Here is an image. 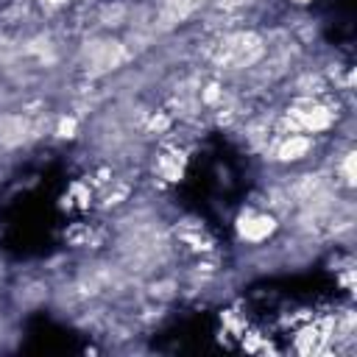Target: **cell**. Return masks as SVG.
Wrapping results in <instances>:
<instances>
[{"instance_id": "6da1fadb", "label": "cell", "mask_w": 357, "mask_h": 357, "mask_svg": "<svg viewBox=\"0 0 357 357\" xmlns=\"http://www.w3.org/2000/svg\"><path fill=\"white\" fill-rule=\"evenodd\" d=\"M268 53V45L262 39V33L257 31H231L226 36H220L218 47H215V61L226 70H248L254 64H259Z\"/></svg>"}, {"instance_id": "7a4b0ae2", "label": "cell", "mask_w": 357, "mask_h": 357, "mask_svg": "<svg viewBox=\"0 0 357 357\" xmlns=\"http://www.w3.org/2000/svg\"><path fill=\"white\" fill-rule=\"evenodd\" d=\"M335 126V112L310 98V95H301L298 100H293L284 112V120H282V131L284 134H293V131H301V134H324Z\"/></svg>"}, {"instance_id": "3957f363", "label": "cell", "mask_w": 357, "mask_h": 357, "mask_svg": "<svg viewBox=\"0 0 357 357\" xmlns=\"http://www.w3.org/2000/svg\"><path fill=\"white\" fill-rule=\"evenodd\" d=\"M279 229V220L276 215L271 212H259L254 206H243L234 218V234L240 243H251V245H259L265 240H271Z\"/></svg>"}, {"instance_id": "277c9868", "label": "cell", "mask_w": 357, "mask_h": 357, "mask_svg": "<svg viewBox=\"0 0 357 357\" xmlns=\"http://www.w3.org/2000/svg\"><path fill=\"white\" fill-rule=\"evenodd\" d=\"M126 61V47L120 42H95L89 47V73L92 75H103L109 70H117Z\"/></svg>"}, {"instance_id": "5b68a950", "label": "cell", "mask_w": 357, "mask_h": 357, "mask_svg": "<svg viewBox=\"0 0 357 357\" xmlns=\"http://www.w3.org/2000/svg\"><path fill=\"white\" fill-rule=\"evenodd\" d=\"M332 337V324L326 321V324H304L298 332H296V340H293V346H296V351L298 354H318V351H324V346H326V340Z\"/></svg>"}, {"instance_id": "8992f818", "label": "cell", "mask_w": 357, "mask_h": 357, "mask_svg": "<svg viewBox=\"0 0 357 357\" xmlns=\"http://www.w3.org/2000/svg\"><path fill=\"white\" fill-rule=\"evenodd\" d=\"M310 151H312V139H310L307 134H301V131H293V134H284V137L276 142L273 159L282 162V165H290V162L307 159Z\"/></svg>"}, {"instance_id": "52a82bcc", "label": "cell", "mask_w": 357, "mask_h": 357, "mask_svg": "<svg viewBox=\"0 0 357 357\" xmlns=\"http://www.w3.org/2000/svg\"><path fill=\"white\" fill-rule=\"evenodd\" d=\"M178 237H181L184 245H190V248L198 251V254H209V251H215V240H212V237L206 234V229H204L201 223H195V220L181 223V226H178Z\"/></svg>"}, {"instance_id": "ba28073f", "label": "cell", "mask_w": 357, "mask_h": 357, "mask_svg": "<svg viewBox=\"0 0 357 357\" xmlns=\"http://www.w3.org/2000/svg\"><path fill=\"white\" fill-rule=\"evenodd\" d=\"M201 3H204V0H162L159 22H162L165 28H170V25L181 22V20H187V17H190Z\"/></svg>"}, {"instance_id": "9c48e42d", "label": "cell", "mask_w": 357, "mask_h": 357, "mask_svg": "<svg viewBox=\"0 0 357 357\" xmlns=\"http://www.w3.org/2000/svg\"><path fill=\"white\" fill-rule=\"evenodd\" d=\"M184 162L187 156L181 151H170V153H159V162H156V170L165 181H181L184 178Z\"/></svg>"}, {"instance_id": "30bf717a", "label": "cell", "mask_w": 357, "mask_h": 357, "mask_svg": "<svg viewBox=\"0 0 357 357\" xmlns=\"http://www.w3.org/2000/svg\"><path fill=\"white\" fill-rule=\"evenodd\" d=\"M70 195H73L75 206H81V209H89L92 206V187H89V181H75L70 187Z\"/></svg>"}, {"instance_id": "8fae6325", "label": "cell", "mask_w": 357, "mask_h": 357, "mask_svg": "<svg viewBox=\"0 0 357 357\" xmlns=\"http://www.w3.org/2000/svg\"><path fill=\"white\" fill-rule=\"evenodd\" d=\"M201 103L204 106H220L223 103V86L218 81H209L201 86Z\"/></svg>"}, {"instance_id": "7c38bea8", "label": "cell", "mask_w": 357, "mask_h": 357, "mask_svg": "<svg viewBox=\"0 0 357 357\" xmlns=\"http://www.w3.org/2000/svg\"><path fill=\"white\" fill-rule=\"evenodd\" d=\"M75 128H78V120L75 117H61L59 126H56V137L70 139V137H75Z\"/></svg>"}, {"instance_id": "4fadbf2b", "label": "cell", "mask_w": 357, "mask_h": 357, "mask_svg": "<svg viewBox=\"0 0 357 357\" xmlns=\"http://www.w3.org/2000/svg\"><path fill=\"white\" fill-rule=\"evenodd\" d=\"M340 173H343V181H346L349 187H354V151H349V153L343 156V162H340Z\"/></svg>"}, {"instance_id": "5bb4252c", "label": "cell", "mask_w": 357, "mask_h": 357, "mask_svg": "<svg viewBox=\"0 0 357 357\" xmlns=\"http://www.w3.org/2000/svg\"><path fill=\"white\" fill-rule=\"evenodd\" d=\"M148 128H151V131H156V134H162V131H167V128H170V117H167L165 112H156V114H151Z\"/></svg>"}, {"instance_id": "9a60e30c", "label": "cell", "mask_w": 357, "mask_h": 357, "mask_svg": "<svg viewBox=\"0 0 357 357\" xmlns=\"http://www.w3.org/2000/svg\"><path fill=\"white\" fill-rule=\"evenodd\" d=\"M126 195H128V190H126V187H117L114 192H106V198H103V206H106V209H109V206H117V204H120Z\"/></svg>"}, {"instance_id": "2e32d148", "label": "cell", "mask_w": 357, "mask_h": 357, "mask_svg": "<svg viewBox=\"0 0 357 357\" xmlns=\"http://www.w3.org/2000/svg\"><path fill=\"white\" fill-rule=\"evenodd\" d=\"M248 3H251V0H215V6L223 8V11H237V8L248 6Z\"/></svg>"}, {"instance_id": "e0dca14e", "label": "cell", "mask_w": 357, "mask_h": 357, "mask_svg": "<svg viewBox=\"0 0 357 357\" xmlns=\"http://www.w3.org/2000/svg\"><path fill=\"white\" fill-rule=\"evenodd\" d=\"M67 0H42V6H47V8H59V6H64Z\"/></svg>"}, {"instance_id": "ac0fdd59", "label": "cell", "mask_w": 357, "mask_h": 357, "mask_svg": "<svg viewBox=\"0 0 357 357\" xmlns=\"http://www.w3.org/2000/svg\"><path fill=\"white\" fill-rule=\"evenodd\" d=\"M293 3H301V6H304V3H310V0H293Z\"/></svg>"}]
</instances>
